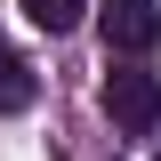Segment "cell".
Listing matches in <instances>:
<instances>
[{
    "instance_id": "6da1fadb",
    "label": "cell",
    "mask_w": 161,
    "mask_h": 161,
    "mask_svg": "<svg viewBox=\"0 0 161 161\" xmlns=\"http://www.w3.org/2000/svg\"><path fill=\"white\" fill-rule=\"evenodd\" d=\"M105 121H113L121 137H153L161 129V80L145 73L137 57H121L113 73H105Z\"/></svg>"
},
{
    "instance_id": "3957f363",
    "label": "cell",
    "mask_w": 161,
    "mask_h": 161,
    "mask_svg": "<svg viewBox=\"0 0 161 161\" xmlns=\"http://www.w3.org/2000/svg\"><path fill=\"white\" fill-rule=\"evenodd\" d=\"M32 97H40V80H32V64H24L16 48H0V113H24Z\"/></svg>"
},
{
    "instance_id": "5b68a950",
    "label": "cell",
    "mask_w": 161,
    "mask_h": 161,
    "mask_svg": "<svg viewBox=\"0 0 161 161\" xmlns=\"http://www.w3.org/2000/svg\"><path fill=\"white\" fill-rule=\"evenodd\" d=\"M153 161H161V145H153Z\"/></svg>"
},
{
    "instance_id": "7a4b0ae2",
    "label": "cell",
    "mask_w": 161,
    "mask_h": 161,
    "mask_svg": "<svg viewBox=\"0 0 161 161\" xmlns=\"http://www.w3.org/2000/svg\"><path fill=\"white\" fill-rule=\"evenodd\" d=\"M153 40H161V8L153 0H113L105 8V48L113 57H145Z\"/></svg>"
},
{
    "instance_id": "277c9868",
    "label": "cell",
    "mask_w": 161,
    "mask_h": 161,
    "mask_svg": "<svg viewBox=\"0 0 161 161\" xmlns=\"http://www.w3.org/2000/svg\"><path fill=\"white\" fill-rule=\"evenodd\" d=\"M16 8H24V16H32V24H40V32H73V24H80V8H89V0H16Z\"/></svg>"
}]
</instances>
